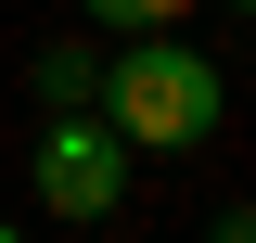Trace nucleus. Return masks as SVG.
<instances>
[{
	"label": "nucleus",
	"instance_id": "obj_5",
	"mask_svg": "<svg viewBox=\"0 0 256 243\" xmlns=\"http://www.w3.org/2000/svg\"><path fill=\"white\" fill-rule=\"evenodd\" d=\"M230 13H256V0H230Z\"/></svg>",
	"mask_w": 256,
	"mask_h": 243
},
{
	"label": "nucleus",
	"instance_id": "obj_2",
	"mask_svg": "<svg viewBox=\"0 0 256 243\" xmlns=\"http://www.w3.org/2000/svg\"><path fill=\"white\" fill-rule=\"evenodd\" d=\"M128 166H141V154L116 141V116L52 102V128H38V218H116L128 205Z\"/></svg>",
	"mask_w": 256,
	"mask_h": 243
},
{
	"label": "nucleus",
	"instance_id": "obj_4",
	"mask_svg": "<svg viewBox=\"0 0 256 243\" xmlns=\"http://www.w3.org/2000/svg\"><path fill=\"white\" fill-rule=\"evenodd\" d=\"M90 77H102L90 52H52V64H38V102H90Z\"/></svg>",
	"mask_w": 256,
	"mask_h": 243
},
{
	"label": "nucleus",
	"instance_id": "obj_3",
	"mask_svg": "<svg viewBox=\"0 0 256 243\" xmlns=\"http://www.w3.org/2000/svg\"><path fill=\"white\" fill-rule=\"evenodd\" d=\"M90 26H116V38H141V26H192V0H77Z\"/></svg>",
	"mask_w": 256,
	"mask_h": 243
},
{
	"label": "nucleus",
	"instance_id": "obj_1",
	"mask_svg": "<svg viewBox=\"0 0 256 243\" xmlns=\"http://www.w3.org/2000/svg\"><path fill=\"white\" fill-rule=\"evenodd\" d=\"M90 90H102V116H116L128 154H205V141H218V116H230L218 64L192 52L180 26H141V52H102Z\"/></svg>",
	"mask_w": 256,
	"mask_h": 243
}]
</instances>
